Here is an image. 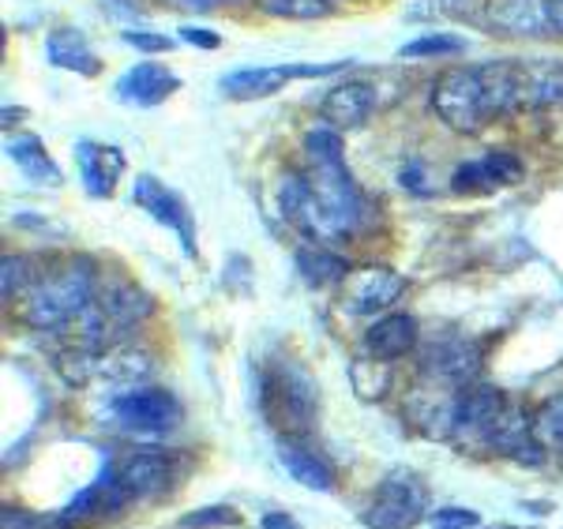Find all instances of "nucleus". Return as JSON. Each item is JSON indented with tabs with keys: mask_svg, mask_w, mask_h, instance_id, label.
<instances>
[{
	"mask_svg": "<svg viewBox=\"0 0 563 529\" xmlns=\"http://www.w3.org/2000/svg\"><path fill=\"white\" fill-rule=\"evenodd\" d=\"M225 526H241V510L230 504L199 507L177 522V529H225Z\"/></svg>",
	"mask_w": 563,
	"mask_h": 529,
	"instance_id": "27",
	"label": "nucleus"
},
{
	"mask_svg": "<svg viewBox=\"0 0 563 529\" xmlns=\"http://www.w3.org/2000/svg\"><path fill=\"white\" fill-rule=\"evenodd\" d=\"M451 188L459 191V196H477V191H493V177H488L485 162H462L455 169V177H451Z\"/></svg>",
	"mask_w": 563,
	"mask_h": 529,
	"instance_id": "29",
	"label": "nucleus"
},
{
	"mask_svg": "<svg viewBox=\"0 0 563 529\" xmlns=\"http://www.w3.org/2000/svg\"><path fill=\"white\" fill-rule=\"evenodd\" d=\"M432 109L462 135L481 132L499 113L522 109V60H485L448 71L432 90Z\"/></svg>",
	"mask_w": 563,
	"mask_h": 529,
	"instance_id": "2",
	"label": "nucleus"
},
{
	"mask_svg": "<svg viewBox=\"0 0 563 529\" xmlns=\"http://www.w3.org/2000/svg\"><path fill=\"white\" fill-rule=\"evenodd\" d=\"M31 278H34V271L26 255H4V282H0V286H4V300L23 297Z\"/></svg>",
	"mask_w": 563,
	"mask_h": 529,
	"instance_id": "30",
	"label": "nucleus"
},
{
	"mask_svg": "<svg viewBox=\"0 0 563 529\" xmlns=\"http://www.w3.org/2000/svg\"><path fill=\"white\" fill-rule=\"evenodd\" d=\"M466 42L459 34H429V38H417L410 45H402V57H451V53H462Z\"/></svg>",
	"mask_w": 563,
	"mask_h": 529,
	"instance_id": "28",
	"label": "nucleus"
},
{
	"mask_svg": "<svg viewBox=\"0 0 563 529\" xmlns=\"http://www.w3.org/2000/svg\"><path fill=\"white\" fill-rule=\"evenodd\" d=\"M549 34H563V0H549Z\"/></svg>",
	"mask_w": 563,
	"mask_h": 529,
	"instance_id": "38",
	"label": "nucleus"
},
{
	"mask_svg": "<svg viewBox=\"0 0 563 529\" xmlns=\"http://www.w3.org/2000/svg\"><path fill=\"white\" fill-rule=\"evenodd\" d=\"M263 529H301L294 522L289 515H278V510H271V515H263V522H260Z\"/></svg>",
	"mask_w": 563,
	"mask_h": 529,
	"instance_id": "37",
	"label": "nucleus"
},
{
	"mask_svg": "<svg viewBox=\"0 0 563 529\" xmlns=\"http://www.w3.org/2000/svg\"><path fill=\"white\" fill-rule=\"evenodd\" d=\"M113 421L132 436H166L180 425V403L166 387H132L113 398Z\"/></svg>",
	"mask_w": 563,
	"mask_h": 529,
	"instance_id": "11",
	"label": "nucleus"
},
{
	"mask_svg": "<svg viewBox=\"0 0 563 529\" xmlns=\"http://www.w3.org/2000/svg\"><path fill=\"white\" fill-rule=\"evenodd\" d=\"M45 57L57 64V68L76 71V76H98V71H102V60L95 57V49H90V42L84 38V31H76V26L53 31L49 38H45Z\"/></svg>",
	"mask_w": 563,
	"mask_h": 529,
	"instance_id": "21",
	"label": "nucleus"
},
{
	"mask_svg": "<svg viewBox=\"0 0 563 529\" xmlns=\"http://www.w3.org/2000/svg\"><path fill=\"white\" fill-rule=\"evenodd\" d=\"M398 180H402L406 188L417 191V196H429V185H424V166L421 162H406L402 173H398Z\"/></svg>",
	"mask_w": 563,
	"mask_h": 529,
	"instance_id": "35",
	"label": "nucleus"
},
{
	"mask_svg": "<svg viewBox=\"0 0 563 529\" xmlns=\"http://www.w3.org/2000/svg\"><path fill=\"white\" fill-rule=\"evenodd\" d=\"M485 353L474 339L459 331H440L417 350V376L424 379V387L435 390H462L470 383H477Z\"/></svg>",
	"mask_w": 563,
	"mask_h": 529,
	"instance_id": "7",
	"label": "nucleus"
},
{
	"mask_svg": "<svg viewBox=\"0 0 563 529\" xmlns=\"http://www.w3.org/2000/svg\"><path fill=\"white\" fill-rule=\"evenodd\" d=\"M154 312L147 289L135 282H102L98 297L60 331L65 350H106V345L124 342L135 327Z\"/></svg>",
	"mask_w": 563,
	"mask_h": 529,
	"instance_id": "4",
	"label": "nucleus"
},
{
	"mask_svg": "<svg viewBox=\"0 0 563 529\" xmlns=\"http://www.w3.org/2000/svg\"><path fill=\"white\" fill-rule=\"evenodd\" d=\"M402 294H406V278L402 275L368 263V267L350 271V278L342 282V312L376 316V312H384V308L395 305Z\"/></svg>",
	"mask_w": 563,
	"mask_h": 529,
	"instance_id": "13",
	"label": "nucleus"
},
{
	"mask_svg": "<svg viewBox=\"0 0 563 529\" xmlns=\"http://www.w3.org/2000/svg\"><path fill=\"white\" fill-rule=\"evenodd\" d=\"M504 414H507V403L496 387H488V383H470V387L451 395L443 436L455 440L459 447H470V451L493 454V440H496V428L504 421Z\"/></svg>",
	"mask_w": 563,
	"mask_h": 529,
	"instance_id": "6",
	"label": "nucleus"
},
{
	"mask_svg": "<svg viewBox=\"0 0 563 529\" xmlns=\"http://www.w3.org/2000/svg\"><path fill=\"white\" fill-rule=\"evenodd\" d=\"M180 466H185V454H177V451H162V447H129V451H121L113 462H109L106 473L135 504V499H154V496H162V492L174 488V481L185 473Z\"/></svg>",
	"mask_w": 563,
	"mask_h": 529,
	"instance_id": "9",
	"label": "nucleus"
},
{
	"mask_svg": "<svg viewBox=\"0 0 563 529\" xmlns=\"http://www.w3.org/2000/svg\"><path fill=\"white\" fill-rule=\"evenodd\" d=\"M132 499L124 496L121 488H117V481L109 477V473L102 470V477L95 481V485H87L84 492H76V499L60 510L53 522H57V529H87V526H102L109 522V518H117L124 507H129Z\"/></svg>",
	"mask_w": 563,
	"mask_h": 529,
	"instance_id": "15",
	"label": "nucleus"
},
{
	"mask_svg": "<svg viewBox=\"0 0 563 529\" xmlns=\"http://www.w3.org/2000/svg\"><path fill=\"white\" fill-rule=\"evenodd\" d=\"M530 432L544 451H560L563 454V395L549 398L538 414L530 417Z\"/></svg>",
	"mask_w": 563,
	"mask_h": 529,
	"instance_id": "26",
	"label": "nucleus"
},
{
	"mask_svg": "<svg viewBox=\"0 0 563 529\" xmlns=\"http://www.w3.org/2000/svg\"><path fill=\"white\" fill-rule=\"evenodd\" d=\"M474 526H481L477 510H466V507H440L435 510V529H474Z\"/></svg>",
	"mask_w": 563,
	"mask_h": 529,
	"instance_id": "32",
	"label": "nucleus"
},
{
	"mask_svg": "<svg viewBox=\"0 0 563 529\" xmlns=\"http://www.w3.org/2000/svg\"><path fill=\"white\" fill-rule=\"evenodd\" d=\"M4 529H57V522L23 507H4Z\"/></svg>",
	"mask_w": 563,
	"mask_h": 529,
	"instance_id": "33",
	"label": "nucleus"
},
{
	"mask_svg": "<svg viewBox=\"0 0 563 529\" xmlns=\"http://www.w3.org/2000/svg\"><path fill=\"white\" fill-rule=\"evenodd\" d=\"M76 166H79V180H84L87 196L106 199V196H113L117 180H121V173H124V154L117 147H109V143L79 140Z\"/></svg>",
	"mask_w": 563,
	"mask_h": 529,
	"instance_id": "16",
	"label": "nucleus"
},
{
	"mask_svg": "<svg viewBox=\"0 0 563 529\" xmlns=\"http://www.w3.org/2000/svg\"><path fill=\"white\" fill-rule=\"evenodd\" d=\"M308 173H289L282 180V214L312 236L316 244L342 241L357 233L365 214V196L346 169L342 135L331 124H316L305 132Z\"/></svg>",
	"mask_w": 563,
	"mask_h": 529,
	"instance_id": "1",
	"label": "nucleus"
},
{
	"mask_svg": "<svg viewBox=\"0 0 563 529\" xmlns=\"http://www.w3.org/2000/svg\"><path fill=\"white\" fill-rule=\"evenodd\" d=\"M361 350H365V357H376V361H395V357H402V353H413L417 319L410 312L379 316L365 331V339H361Z\"/></svg>",
	"mask_w": 563,
	"mask_h": 529,
	"instance_id": "18",
	"label": "nucleus"
},
{
	"mask_svg": "<svg viewBox=\"0 0 563 529\" xmlns=\"http://www.w3.org/2000/svg\"><path fill=\"white\" fill-rule=\"evenodd\" d=\"M342 68L346 64H267V68H238L230 76H222V95L233 98V102H256V98L275 95V90L301 76H331V71Z\"/></svg>",
	"mask_w": 563,
	"mask_h": 529,
	"instance_id": "12",
	"label": "nucleus"
},
{
	"mask_svg": "<svg viewBox=\"0 0 563 529\" xmlns=\"http://www.w3.org/2000/svg\"><path fill=\"white\" fill-rule=\"evenodd\" d=\"M121 38L129 42V45H135V49H143V53H166V49H174V42H169L166 34H147V31H124Z\"/></svg>",
	"mask_w": 563,
	"mask_h": 529,
	"instance_id": "34",
	"label": "nucleus"
},
{
	"mask_svg": "<svg viewBox=\"0 0 563 529\" xmlns=\"http://www.w3.org/2000/svg\"><path fill=\"white\" fill-rule=\"evenodd\" d=\"M132 199H135V207H143V211L154 218V222H162L166 230L177 233L180 249H185L188 255H196V222H192V214H188L185 199H180L177 191H169L162 180H154V177H135Z\"/></svg>",
	"mask_w": 563,
	"mask_h": 529,
	"instance_id": "14",
	"label": "nucleus"
},
{
	"mask_svg": "<svg viewBox=\"0 0 563 529\" xmlns=\"http://www.w3.org/2000/svg\"><path fill=\"white\" fill-rule=\"evenodd\" d=\"M4 151H8V158L26 173V177L42 180V185H60V180H65V173L57 169V162L49 158V151H45L42 140H34V135L8 132Z\"/></svg>",
	"mask_w": 563,
	"mask_h": 529,
	"instance_id": "23",
	"label": "nucleus"
},
{
	"mask_svg": "<svg viewBox=\"0 0 563 529\" xmlns=\"http://www.w3.org/2000/svg\"><path fill=\"white\" fill-rule=\"evenodd\" d=\"M429 510V485L413 470H390L372 492L361 522L368 529H410Z\"/></svg>",
	"mask_w": 563,
	"mask_h": 529,
	"instance_id": "10",
	"label": "nucleus"
},
{
	"mask_svg": "<svg viewBox=\"0 0 563 529\" xmlns=\"http://www.w3.org/2000/svg\"><path fill=\"white\" fill-rule=\"evenodd\" d=\"M376 102H379L376 87L350 79V84H339V87L327 90V98H323V106H320V117H323V124L346 132V128L365 124L368 117L376 113Z\"/></svg>",
	"mask_w": 563,
	"mask_h": 529,
	"instance_id": "17",
	"label": "nucleus"
},
{
	"mask_svg": "<svg viewBox=\"0 0 563 529\" xmlns=\"http://www.w3.org/2000/svg\"><path fill=\"white\" fill-rule=\"evenodd\" d=\"M177 87H180V79L174 76V71L162 68V64H154V60H143V64H135V68L124 71L121 84H117V95L132 106L151 109V106L166 102Z\"/></svg>",
	"mask_w": 563,
	"mask_h": 529,
	"instance_id": "19",
	"label": "nucleus"
},
{
	"mask_svg": "<svg viewBox=\"0 0 563 529\" xmlns=\"http://www.w3.org/2000/svg\"><path fill=\"white\" fill-rule=\"evenodd\" d=\"M151 357L140 345H106V350H60L57 353V372L71 387H87L95 379L106 383H132L143 379L151 372Z\"/></svg>",
	"mask_w": 563,
	"mask_h": 529,
	"instance_id": "8",
	"label": "nucleus"
},
{
	"mask_svg": "<svg viewBox=\"0 0 563 529\" xmlns=\"http://www.w3.org/2000/svg\"><path fill=\"white\" fill-rule=\"evenodd\" d=\"M180 38L188 45H199V49H218L222 45V38L214 31H203V26H180Z\"/></svg>",
	"mask_w": 563,
	"mask_h": 529,
	"instance_id": "36",
	"label": "nucleus"
},
{
	"mask_svg": "<svg viewBox=\"0 0 563 529\" xmlns=\"http://www.w3.org/2000/svg\"><path fill=\"white\" fill-rule=\"evenodd\" d=\"M98 289H102V275H98L95 260L65 255V260H53L42 271H34L31 286L20 297V316L26 327L60 334L79 312H87Z\"/></svg>",
	"mask_w": 563,
	"mask_h": 529,
	"instance_id": "3",
	"label": "nucleus"
},
{
	"mask_svg": "<svg viewBox=\"0 0 563 529\" xmlns=\"http://www.w3.org/2000/svg\"><path fill=\"white\" fill-rule=\"evenodd\" d=\"M260 409L282 440H301L320 417V390L294 361H275L260 376Z\"/></svg>",
	"mask_w": 563,
	"mask_h": 529,
	"instance_id": "5",
	"label": "nucleus"
},
{
	"mask_svg": "<svg viewBox=\"0 0 563 529\" xmlns=\"http://www.w3.org/2000/svg\"><path fill=\"white\" fill-rule=\"evenodd\" d=\"M485 162V169H488V177H493V185L496 188H504V185H515V180H522V173L526 166L515 154H507V151H496V154H488V158H481Z\"/></svg>",
	"mask_w": 563,
	"mask_h": 529,
	"instance_id": "31",
	"label": "nucleus"
},
{
	"mask_svg": "<svg viewBox=\"0 0 563 529\" xmlns=\"http://www.w3.org/2000/svg\"><path fill=\"white\" fill-rule=\"evenodd\" d=\"M297 271L312 289H342L350 278V263L339 252L323 249V244H301L297 249Z\"/></svg>",
	"mask_w": 563,
	"mask_h": 529,
	"instance_id": "22",
	"label": "nucleus"
},
{
	"mask_svg": "<svg viewBox=\"0 0 563 529\" xmlns=\"http://www.w3.org/2000/svg\"><path fill=\"white\" fill-rule=\"evenodd\" d=\"M350 383H353V390H357L361 403H379V398H387V390H390L387 361H376V357L353 361L350 364Z\"/></svg>",
	"mask_w": 563,
	"mask_h": 529,
	"instance_id": "24",
	"label": "nucleus"
},
{
	"mask_svg": "<svg viewBox=\"0 0 563 529\" xmlns=\"http://www.w3.org/2000/svg\"><path fill=\"white\" fill-rule=\"evenodd\" d=\"M282 470L297 481V485L312 488V492H334V470L323 454H316L312 447H305L301 440H278L275 447Z\"/></svg>",
	"mask_w": 563,
	"mask_h": 529,
	"instance_id": "20",
	"label": "nucleus"
},
{
	"mask_svg": "<svg viewBox=\"0 0 563 529\" xmlns=\"http://www.w3.org/2000/svg\"><path fill=\"white\" fill-rule=\"evenodd\" d=\"M263 15H275V20H297V23H308V20H327L334 12L331 0H252Z\"/></svg>",
	"mask_w": 563,
	"mask_h": 529,
	"instance_id": "25",
	"label": "nucleus"
}]
</instances>
